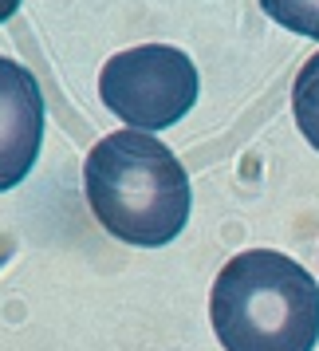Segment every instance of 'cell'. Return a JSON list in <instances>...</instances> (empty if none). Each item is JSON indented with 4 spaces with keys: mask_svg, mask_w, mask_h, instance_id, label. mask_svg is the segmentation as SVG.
Masks as SVG:
<instances>
[{
    "mask_svg": "<svg viewBox=\"0 0 319 351\" xmlns=\"http://www.w3.org/2000/svg\"><path fill=\"white\" fill-rule=\"evenodd\" d=\"M87 206L111 237L162 249L186 229L193 206L190 174L174 150L142 130H114L83 162Z\"/></svg>",
    "mask_w": 319,
    "mask_h": 351,
    "instance_id": "cell-1",
    "label": "cell"
},
{
    "mask_svg": "<svg viewBox=\"0 0 319 351\" xmlns=\"http://www.w3.org/2000/svg\"><path fill=\"white\" fill-rule=\"evenodd\" d=\"M209 319L225 351H316L319 280L284 253L248 249L217 272Z\"/></svg>",
    "mask_w": 319,
    "mask_h": 351,
    "instance_id": "cell-2",
    "label": "cell"
},
{
    "mask_svg": "<svg viewBox=\"0 0 319 351\" xmlns=\"http://www.w3.org/2000/svg\"><path fill=\"white\" fill-rule=\"evenodd\" d=\"M272 16H280L288 28L296 32H307V36H319V4H264Z\"/></svg>",
    "mask_w": 319,
    "mask_h": 351,
    "instance_id": "cell-6",
    "label": "cell"
},
{
    "mask_svg": "<svg viewBox=\"0 0 319 351\" xmlns=\"http://www.w3.org/2000/svg\"><path fill=\"white\" fill-rule=\"evenodd\" d=\"M292 114H296L300 134L319 150V51L307 56V64L292 83Z\"/></svg>",
    "mask_w": 319,
    "mask_h": 351,
    "instance_id": "cell-5",
    "label": "cell"
},
{
    "mask_svg": "<svg viewBox=\"0 0 319 351\" xmlns=\"http://www.w3.org/2000/svg\"><path fill=\"white\" fill-rule=\"evenodd\" d=\"M201 75L181 48L170 44H138L111 56L99 71L103 107L123 119L127 130H166L186 119L197 103Z\"/></svg>",
    "mask_w": 319,
    "mask_h": 351,
    "instance_id": "cell-3",
    "label": "cell"
},
{
    "mask_svg": "<svg viewBox=\"0 0 319 351\" xmlns=\"http://www.w3.org/2000/svg\"><path fill=\"white\" fill-rule=\"evenodd\" d=\"M4 75V170L0 186H16L28 174L36 158V146L44 134V103L36 95V80L16 64V60H0Z\"/></svg>",
    "mask_w": 319,
    "mask_h": 351,
    "instance_id": "cell-4",
    "label": "cell"
}]
</instances>
